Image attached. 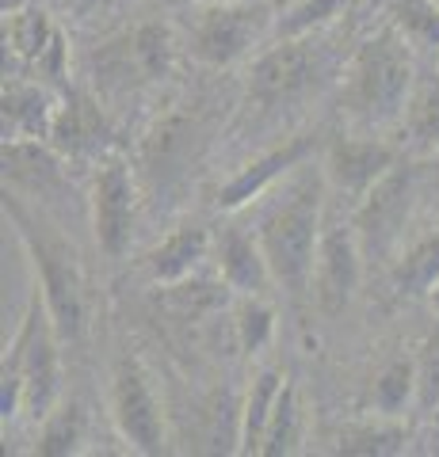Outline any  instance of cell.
I'll return each mask as SVG.
<instances>
[{"label":"cell","mask_w":439,"mask_h":457,"mask_svg":"<svg viewBox=\"0 0 439 457\" xmlns=\"http://www.w3.org/2000/svg\"><path fill=\"white\" fill-rule=\"evenodd\" d=\"M329 198L333 187L325 179V168L306 161L283 179V195L272 198V206L252 225L267 255V267L275 275V286L291 302H302L314 286V260Z\"/></svg>","instance_id":"6da1fadb"},{"label":"cell","mask_w":439,"mask_h":457,"mask_svg":"<svg viewBox=\"0 0 439 457\" xmlns=\"http://www.w3.org/2000/svg\"><path fill=\"white\" fill-rule=\"evenodd\" d=\"M4 218L16 228V240L35 267V286L46 297L58 336L65 339V347L80 343L89 332V282H84V263L73 240L50 221L42 206H27L20 191H4Z\"/></svg>","instance_id":"7a4b0ae2"},{"label":"cell","mask_w":439,"mask_h":457,"mask_svg":"<svg viewBox=\"0 0 439 457\" xmlns=\"http://www.w3.org/2000/svg\"><path fill=\"white\" fill-rule=\"evenodd\" d=\"M413 46L390 20L351 54L340 80V114L363 134L398 126L417 84Z\"/></svg>","instance_id":"3957f363"},{"label":"cell","mask_w":439,"mask_h":457,"mask_svg":"<svg viewBox=\"0 0 439 457\" xmlns=\"http://www.w3.org/2000/svg\"><path fill=\"white\" fill-rule=\"evenodd\" d=\"M62 347L65 339L58 336L46 297L35 286L16 336L4 347V366H0V416H4V427L20 416L42 423L62 404Z\"/></svg>","instance_id":"277c9868"},{"label":"cell","mask_w":439,"mask_h":457,"mask_svg":"<svg viewBox=\"0 0 439 457\" xmlns=\"http://www.w3.org/2000/svg\"><path fill=\"white\" fill-rule=\"evenodd\" d=\"M272 0H199L183 12V46L207 69L237 65L275 31Z\"/></svg>","instance_id":"5b68a950"},{"label":"cell","mask_w":439,"mask_h":457,"mask_svg":"<svg viewBox=\"0 0 439 457\" xmlns=\"http://www.w3.org/2000/svg\"><path fill=\"white\" fill-rule=\"evenodd\" d=\"M336 203L340 198L333 195L329 210H325V228L314 260V286H309L325 317L344 312L363 282V245L356 233V213H344Z\"/></svg>","instance_id":"8992f818"},{"label":"cell","mask_w":439,"mask_h":457,"mask_svg":"<svg viewBox=\"0 0 439 457\" xmlns=\"http://www.w3.org/2000/svg\"><path fill=\"white\" fill-rule=\"evenodd\" d=\"M107 400H111V423H115L119 438L141 457H157L165 450V416L138 354L122 351L115 359Z\"/></svg>","instance_id":"52a82bcc"},{"label":"cell","mask_w":439,"mask_h":457,"mask_svg":"<svg viewBox=\"0 0 439 457\" xmlns=\"http://www.w3.org/2000/svg\"><path fill=\"white\" fill-rule=\"evenodd\" d=\"M306 38H279V46L260 54L252 62L249 77V111L275 114L283 107L299 104L302 96H309L321 80V54L306 46Z\"/></svg>","instance_id":"ba28073f"},{"label":"cell","mask_w":439,"mask_h":457,"mask_svg":"<svg viewBox=\"0 0 439 457\" xmlns=\"http://www.w3.org/2000/svg\"><path fill=\"white\" fill-rule=\"evenodd\" d=\"M134 206H138V187L134 171L119 153L100 156L92 176V195H89V213H92V237L107 260H122L131 248L134 233Z\"/></svg>","instance_id":"9c48e42d"},{"label":"cell","mask_w":439,"mask_h":457,"mask_svg":"<svg viewBox=\"0 0 439 457\" xmlns=\"http://www.w3.org/2000/svg\"><path fill=\"white\" fill-rule=\"evenodd\" d=\"M393 164H398V153L386 141H375V134H340L329 141L321 161L333 195L348 198L351 206H359Z\"/></svg>","instance_id":"30bf717a"},{"label":"cell","mask_w":439,"mask_h":457,"mask_svg":"<svg viewBox=\"0 0 439 457\" xmlns=\"http://www.w3.org/2000/svg\"><path fill=\"white\" fill-rule=\"evenodd\" d=\"M409 198H413V176H409V168L393 164L386 176L375 183V191L367 195L359 206H351L363 255L367 252H382L386 245H393V237H398L401 225H405Z\"/></svg>","instance_id":"8fae6325"},{"label":"cell","mask_w":439,"mask_h":457,"mask_svg":"<svg viewBox=\"0 0 439 457\" xmlns=\"http://www.w3.org/2000/svg\"><path fill=\"white\" fill-rule=\"evenodd\" d=\"M314 145H317L314 134H302V137H287L283 145L260 153L257 161H249L245 168L233 171V179L218 191V206L222 210H241V206L257 203L260 195H267L275 183H283L299 164H306L309 156H314Z\"/></svg>","instance_id":"7c38bea8"},{"label":"cell","mask_w":439,"mask_h":457,"mask_svg":"<svg viewBox=\"0 0 439 457\" xmlns=\"http://www.w3.org/2000/svg\"><path fill=\"white\" fill-rule=\"evenodd\" d=\"M210 260L218 267V278L230 286L237 297H267V290H279L272 267H267V255L257 240V228L225 225L215 237Z\"/></svg>","instance_id":"4fadbf2b"},{"label":"cell","mask_w":439,"mask_h":457,"mask_svg":"<svg viewBox=\"0 0 439 457\" xmlns=\"http://www.w3.org/2000/svg\"><path fill=\"white\" fill-rule=\"evenodd\" d=\"M111 126L104 119V111L96 99L69 92L62 96L58 111H54V126H50V145L62 156H100V149L107 145Z\"/></svg>","instance_id":"5bb4252c"},{"label":"cell","mask_w":439,"mask_h":457,"mask_svg":"<svg viewBox=\"0 0 439 457\" xmlns=\"http://www.w3.org/2000/svg\"><path fill=\"white\" fill-rule=\"evenodd\" d=\"M210 252H215V237L199 221H183L146 255V275L161 286H176L191 278L203 260H210Z\"/></svg>","instance_id":"9a60e30c"},{"label":"cell","mask_w":439,"mask_h":457,"mask_svg":"<svg viewBox=\"0 0 439 457\" xmlns=\"http://www.w3.org/2000/svg\"><path fill=\"white\" fill-rule=\"evenodd\" d=\"M54 96L35 80L4 77V141H50Z\"/></svg>","instance_id":"2e32d148"},{"label":"cell","mask_w":439,"mask_h":457,"mask_svg":"<svg viewBox=\"0 0 439 457\" xmlns=\"http://www.w3.org/2000/svg\"><path fill=\"white\" fill-rule=\"evenodd\" d=\"M4 179L12 191L50 198L62 191V153L42 141H4Z\"/></svg>","instance_id":"e0dca14e"},{"label":"cell","mask_w":439,"mask_h":457,"mask_svg":"<svg viewBox=\"0 0 439 457\" xmlns=\"http://www.w3.org/2000/svg\"><path fill=\"white\" fill-rule=\"evenodd\" d=\"M401 137L420 153H439V69H420L401 114Z\"/></svg>","instance_id":"ac0fdd59"},{"label":"cell","mask_w":439,"mask_h":457,"mask_svg":"<svg viewBox=\"0 0 439 457\" xmlns=\"http://www.w3.org/2000/svg\"><path fill=\"white\" fill-rule=\"evenodd\" d=\"M287 385V374H279L275 366L260 370L252 378L249 393H245V404H241V420H237V442H241V453H260V442L267 431V420H272V408Z\"/></svg>","instance_id":"d6986e66"},{"label":"cell","mask_w":439,"mask_h":457,"mask_svg":"<svg viewBox=\"0 0 439 457\" xmlns=\"http://www.w3.org/2000/svg\"><path fill=\"white\" fill-rule=\"evenodd\" d=\"M367 408L371 416L401 420L409 408H417V359H393L378 370L367 393Z\"/></svg>","instance_id":"ffe728a7"},{"label":"cell","mask_w":439,"mask_h":457,"mask_svg":"<svg viewBox=\"0 0 439 457\" xmlns=\"http://www.w3.org/2000/svg\"><path fill=\"white\" fill-rule=\"evenodd\" d=\"M54 31H58V27H54L50 12L27 4L20 12H12V16H4V50L16 57V62L35 65L38 54L50 46Z\"/></svg>","instance_id":"44dd1931"},{"label":"cell","mask_w":439,"mask_h":457,"mask_svg":"<svg viewBox=\"0 0 439 457\" xmlns=\"http://www.w3.org/2000/svg\"><path fill=\"white\" fill-rule=\"evenodd\" d=\"M409 442V431L401 427V420H386V416H375V420H363V423H351L336 435V453H363V457H390V453H401Z\"/></svg>","instance_id":"7402d4cb"},{"label":"cell","mask_w":439,"mask_h":457,"mask_svg":"<svg viewBox=\"0 0 439 457\" xmlns=\"http://www.w3.org/2000/svg\"><path fill=\"white\" fill-rule=\"evenodd\" d=\"M302 396H299V385L287 378L283 393L272 408V420H267V431H264V442H260V453L257 457H287L299 450L302 442Z\"/></svg>","instance_id":"603a6c76"},{"label":"cell","mask_w":439,"mask_h":457,"mask_svg":"<svg viewBox=\"0 0 439 457\" xmlns=\"http://www.w3.org/2000/svg\"><path fill=\"white\" fill-rule=\"evenodd\" d=\"M386 20L420 54H439V0H386Z\"/></svg>","instance_id":"cb8c5ba5"},{"label":"cell","mask_w":439,"mask_h":457,"mask_svg":"<svg viewBox=\"0 0 439 457\" xmlns=\"http://www.w3.org/2000/svg\"><path fill=\"white\" fill-rule=\"evenodd\" d=\"M84 435H89V420H84V408L80 404H58L38 427V442H35V453L42 457H73L84 450Z\"/></svg>","instance_id":"d4e9b609"},{"label":"cell","mask_w":439,"mask_h":457,"mask_svg":"<svg viewBox=\"0 0 439 457\" xmlns=\"http://www.w3.org/2000/svg\"><path fill=\"white\" fill-rule=\"evenodd\" d=\"M435 282H439V233H428L398 260L393 286H398V294L417 297V294H432Z\"/></svg>","instance_id":"484cf974"},{"label":"cell","mask_w":439,"mask_h":457,"mask_svg":"<svg viewBox=\"0 0 439 457\" xmlns=\"http://www.w3.org/2000/svg\"><path fill=\"white\" fill-rule=\"evenodd\" d=\"M131 54H134V69L138 77L146 80H157L173 69V57H176V35L173 27L165 23H141L138 31L131 35Z\"/></svg>","instance_id":"4316f807"},{"label":"cell","mask_w":439,"mask_h":457,"mask_svg":"<svg viewBox=\"0 0 439 457\" xmlns=\"http://www.w3.org/2000/svg\"><path fill=\"white\" fill-rule=\"evenodd\" d=\"M233 332H237V347L257 359L275 336V309L267 305V297H237Z\"/></svg>","instance_id":"83f0119b"},{"label":"cell","mask_w":439,"mask_h":457,"mask_svg":"<svg viewBox=\"0 0 439 457\" xmlns=\"http://www.w3.org/2000/svg\"><path fill=\"white\" fill-rule=\"evenodd\" d=\"M351 0H294L287 12L275 20V38H302L321 31L325 23H333Z\"/></svg>","instance_id":"f1b7e54d"},{"label":"cell","mask_w":439,"mask_h":457,"mask_svg":"<svg viewBox=\"0 0 439 457\" xmlns=\"http://www.w3.org/2000/svg\"><path fill=\"white\" fill-rule=\"evenodd\" d=\"M439 408V332L424 339L417 354V411L432 416Z\"/></svg>","instance_id":"f546056e"},{"label":"cell","mask_w":439,"mask_h":457,"mask_svg":"<svg viewBox=\"0 0 439 457\" xmlns=\"http://www.w3.org/2000/svg\"><path fill=\"white\" fill-rule=\"evenodd\" d=\"M35 73H42L50 84H62V88H65V80H69V42H65V35H62V31H54L50 46L38 54Z\"/></svg>","instance_id":"4dcf8cb0"},{"label":"cell","mask_w":439,"mask_h":457,"mask_svg":"<svg viewBox=\"0 0 439 457\" xmlns=\"http://www.w3.org/2000/svg\"><path fill=\"white\" fill-rule=\"evenodd\" d=\"M54 4L65 8L69 16H89V12H92V8H100L104 0H54Z\"/></svg>","instance_id":"1f68e13d"},{"label":"cell","mask_w":439,"mask_h":457,"mask_svg":"<svg viewBox=\"0 0 439 457\" xmlns=\"http://www.w3.org/2000/svg\"><path fill=\"white\" fill-rule=\"evenodd\" d=\"M27 4H35V0H0V12H4V16H12V12H20V8H27Z\"/></svg>","instance_id":"d6a6232c"},{"label":"cell","mask_w":439,"mask_h":457,"mask_svg":"<svg viewBox=\"0 0 439 457\" xmlns=\"http://www.w3.org/2000/svg\"><path fill=\"white\" fill-rule=\"evenodd\" d=\"M428 302H432V305H435V309H439V282H435V286H432V294H428Z\"/></svg>","instance_id":"836d02e7"},{"label":"cell","mask_w":439,"mask_h":457,"mask_svg":"<svg viewBox=\"0 0 439 457\" xmlns=\"http://www.w3.org/2000/svg\"><path fill=\"white\" fill-rule=\"evenodd\" d=\"M272 4H294V0H272Z\"/></svg>","instance_id":"e575fe53"},{"label":"cell","mask_w":439,"mask_h":457,"mask_svg":"<svg viewBox=\"0 0 439 457\" xmlns=\"http://www.w3.org/2000/svg\"><path fill=\"white\" fill-rule=\"evenodd\" d=\"M191 4H199V0H191Z\"/></svg>","instance_id":"d590c367"}]
</instances>
